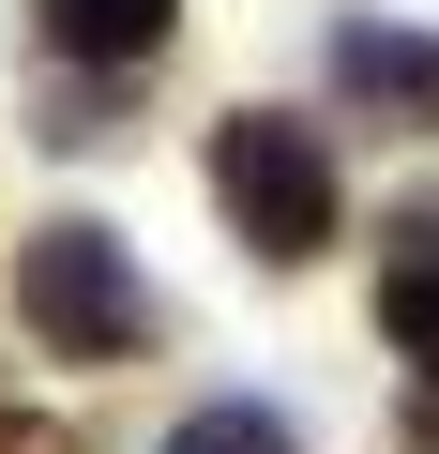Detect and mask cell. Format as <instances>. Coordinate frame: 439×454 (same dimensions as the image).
<instances>
[{
    "mask_svg": "<svg viewBox=\"0 0 439 454\" xmlns=\"http://www.w3.org/2000/svg\"><path fill=\"white\" fill-rule=\"evenodd\" d=\"M182 0H46V46L61 61H152Z\"/></svg>",
    "mask_w": 439,
    "mask_h": 454,
    "instance_id": "277c9868",
    "label": "cell"
},
{
    "mask_svg": "<svg viewBox=\"0 0 439 454\" xmlns=\"http://www.w3.org/2000/svg\"><path fill=\"white\" fill-rule=\"evenodd\" d=\"M409 243H439V197H424V212H409Z\"/></svg>",
    "mask_w": 439,
    "mask_h": 454,
    "instance_id": "ba28073f",
    "label": "cell"
},
{
    "mask_svg": "<svg viewBox=\"0 0 439 454\" xmlns=\"http://www.w3.org/2000/svg\"><path fill=\"white\" fill-rule=\"evenodd\" d=\"M16 318L46 333V364H137V348L167 333L137 243H122V227H91V212H46L31 243H16Z\"/></svg>",
    "mask_w": 439,
    "mask_h": 454,
    "instance_id": "7a4b0ae2",
    "label": "cell"
},
{
    "mask_svg": "<svg viewBox=\"0 0 439 454\" xmlns=\"http://www.w3.org/2000/svg\"><path fill=\"white\" fill-rule=\"evenodd\" d=\"M409 439H424V454H439V394H424V409H409Z\"/></svg>",
    "mask_w": 439,
    "mask_h": 454,
    "instance_id": "52a82bcc",
    "label": "cell"
},
{
    "mask_svg": "<svg viewBox=\"0 0 439 454\" xmlns=\"http://www.w3.org/2000/svg\"><path fill=\"white\" fill-rule=\"evenodd\" d=\"M379 333H394V348L439 379V243H409V258L379 273Z\"/></svg>",
    "mask_w": 439,
    "mask_h": 454,
    "instance_id": "8992f818",
    "label": "cell"
},
{
    "mask_svg": "<svg viewBox=\"0 0 439 454\" xmlns=\"http://www.w3.org/2000/svg\"><path fill=\"white\" fill-rule=\"evenodd\" d=\"M318 76L349 121H394V137H439V31H394V16H333L318 31Z\"/></svg>",
    "mask_w": 439,
    "mask_h": 454,
    "instance_id": "3957f363",
    "label": "cell"
},
{
    "mask_svg": "<svg viewBox=\"0 0 439 454\" xmlns=\"http://www.w3.org/2000/svg\"><path fill=\"white\" fill-rule=\"evenodd\" d=\"M197 182H212V212L243 227V258H273V273L333 258V227H349L333 137H318V121H288V106H228V121L197 137Z\"/></svg>",
    "mask_w": 439,
    "mask_h": 454,
    "instance_id": "6da1fadb",
    "label": "cell"
},
{
    "mask_svg": "<svg viewBox=\"0 0 439 454\" xmlns=\"http://www.w3.org/2000/svg\"><path fill=\"white\" fill-rule=\"evenodd\" d=\"M167 454H303V439H288V409H273V394H212V409H182V424H167Z\"/></svg>",
    "mask_w": 439,
    "mask_h": 454,
    "instance_id": "5b68a950",
    "label": "cell"
}]
</instances>
